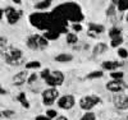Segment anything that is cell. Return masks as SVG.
Here are the masks:
<instances>
[{
	"label": "cell",
	"instance_id": "26",
	"mask_svg": "<svg viewBox=\"0 0 128 120\" xmlns=\"http://www.w3.org/2000/svg\"><path fill=\"white\" fill-rule=\"evenodd\" d=\"M8 46H6V38L4 37V36H2L0 37V50H2V52L6 49Z\"/></svg>",
	"mask_w": 128,
	"mask_h": 120
},
{
	"label": "cell",
	"instance_id": "15",
	"mask_svg": "<svg viewBox=\"0 0 128 120\" xmlns=\"http://www.w3.org/2000/svg\"><path fill=\"white\" fill-rule=\"evenodd\" d=\"M120 33H122L120 28H118V27H113V28L109 31V37H110L112 40L118 38V37H120Z\"/></svg>",
	"mask_w": 128,
	"mask_h": 120
},
{
	"label": "cell",
	"instance_id": "27",
	"mask_svg": "<svg viewBox=\"0 0 128 120\" xmlns=\"http://www.w3.org/2000/svg\"><path fill=\"white\" fill-rule=\"evenodd\" d=\"M80 120H95V114L94 113H86Z\"/></svg>",
	"mask_w": 128,
	"mask_h": 120
},
{
	"label": "cell",
	"instance_id": "10",
	"mask_svg": "<svg viewBox=\"0 0 128 120\" xmlns=\"http://www.w3.org/2000/svg\"><path fill=\"white\" fill-rule=\"evenodd\" d=\"M122 63H118V61H104L102 63V69H106V70H114L115 68H119L122 67Z\"/></svg>",
	"mask_w": 128,
	"mask_h": 120
},
{
	"label": "cell",
	"instance_id": "36",
	"mask_svg": "<svg viewBox=\"0 0 128 120\" xmlns=\"http://www.w3.org/2000/svg\"><path fill=\"white\" fill-rule=\"evenodd\" d=\"M88 36L95 38V37H98V33H95V32H92V31H88Z\"/></svg>",
	"mask_w": 128,
	"mask_h": 120
},
{
	"label": "cell",
	"instance_id": "2",
	"mask_svg": "<svg viewBox=\"0 0 128 120\" xmlns=\"http://www.w3.org/2000/svg\"><path fill=\"white\" fill-rule=\"evenodd\" d=\"M98 104H100V97H98L96 95H92V96H84L81 99L80 101V106L82 110H91L92 107H95Z\"/></svg>",
	"mask_w": 128,
	"mask_h": 120
},
{
	"label": "cell",
	"instance_id": "24",
	"mask_svg": "<svg viewBox=\"0 0 128 120\" xmlns=\"http://www.w3.org/2000/svg\"><path fill=\"white\" fill-rule=\"evenodd\" d=\"M58 36H59V35H58V33H54V32H46L44 37H45L46 40H56Z\"/></svg>",
	"mask_w": 128,
	"mask_h": 120
},
{
	"label": "cell",
	"instance_id": "35",
	"mask_svg": "<svg viewBox=\"0 0 128 120\" xmlns=\"http://www.w3.org/2000/svg\"><path fill=\"white\" fill-rule=\"evenodd\" d=\"M36 120H51V119H49L48 116H42V115H40V116L36 118Z\"/></svg>",
	"mask_w": 128,
	"mask_h": 120
},
{
	"label": "cell",
	"instance_id": "7",
	"mask_svg": "<svg viewBox=\"0 0 128 120\" xmlns=\"http://www.w3.org/2000/svg\"><path fill=\"white\" fill-rule=\"evenodd\" d=\"M106 90L110 92H122L126 90V84L122 81H110L106 83Z\"/></svg>",
	"mask_w": 128,
	"mask_h": 120
},
{
	"label": "cell",
	"instance_id": "1",
	"mask_svg": "<svg viewBox=\"0 0 128 120\" xmlns=\"http://www.w3.org/2000/svg\"><path fill=\"white\" fill-rule=\"evenodd\" d=\"M2 54H3V56H4V60H5L9 65L18 67V65H20V64L24 63V58H23L22 50H19V49L16 47V46H8Z\"/></svg>",
	"mask_w": 128,
	"mask_h": 120
},
{
	"label": "cell",
	"instance_id": "19",
	"mask_svg": "<svg viewBox=\"0 0 128 120\" xmlns=\"http://www.w3.org/2000/svg\"><path fill=\"white\" fill-rule=\"evenodd\" d=\"M37 68H41L40 61H30L26 64V69H37Z\"/></svg>",
	"mask_w": 128,
	"mask_h": 120
},
{
	"label": "cell",
	"instance_id": "33",
	"mask_svg": "<svg viewBox=\"0 0 128 120\" xmlns=\"http://www.w3.org/2000/svg\"><path fill=\"white\" fill-rule=\"evenodd\" d=\"M37 77H38V75H37V74H35V73H34V74H31L30 77H28V81H27V82H28L30 84H31V83H34V82L37 79Z\"/></svg>",
	"mask_w": 128,
	"mask_h": 120
},
{
	"label": "cell",
	"instance_id": "6",
	"mask_svg": "<svg viewBox=\"0 0 128 120\" xmlns=\"http://www.w3.org/2000/svg\"><path fill=\"white\" fill-rule=\"evenodd\" d=\"M76 104V100H74V96L72 95H66V96H62L60 99L58 100V106L63 110H69L72 109Z\"/></svg>",
	"mask_w": 128,
	"mask_h": 120
},
{
	"label": "cell",
	"instance_id": "22",
	"mask_svg": "<svg viewBox=\"0 0 128 120\" xmlns=\"http://www.w3.org/2000/svg\"><path fill=\"white\" fill-rule=\"evenodd\" d=\"M102 77V72L101 70H98V72H92L87 75L88 79H98V78H101Z\"/></svg>",
	"mask_w": 128,
	"mask_h": 120
},
{
	"label": "cell",
	"instance_id": "34",
	"mask_svg": "<svg viewBox=\"0 0 128 120\" xmlns=\"http://www.w3.org/2000/svg\"><path fill=\"white\" fill-rule=\"evenodd\" d=\"M73 29H74V31H77V32H78V31H82V26H80V24H74V26H73Z\"/></svg>",
	"mask_w": 128,
	"mask_h": 120
},
{
	"label": "cell",
	"instance_id": "21",
	"mask_svg": "<svg viewBox=\"0 0 128 120\" xmlns=\"http://www.w3.org/2000/svg\"><path fill=\"white\" fill-rule=\"evenodd\" d=\"M110 77L113 78V81H122L123 77H124V74L122 72H112Z\"/></svg>",
	"mask_w": 128,
	"mask_h": 120
},
{
	"label": "cell",
	"instance_id": "4",
	"mask_svg": "<svg viewBox=\"0 0 128 120\" xmlns=\"http://www.w3.org/2000/svg\"><path fill=\"white\" fill-rule=\"evenodd\" d=\"M4 14L6 17V20H8L9 24H16L19 20V18L22 17L23 12L22 10H16L13 6H8V8L4 9Z\"/></svg>",
	"mask_w": 128,
	"mask_h": 120
},
{
	"label": "cell",
	"instance_id": "3",
	"mask_svg": "<svg viewBox=\"0 0 128 120\" xmlns=\"http://www.w3.org/2000/svg\"><path fill=\"white\" fill-rule=\"evenodd\" d=\"M46 84L50 86L51 88H55L56 86H62L63 82H64V74L59 70H54V72H51L50 75L45 79Z\"/></svg>",
	"mask_w": 128,
	"mask_h": 120
},
{
	"label": "cell",
	"instance_id": "32",
	"mask_svg": "<svg viewBox=\"0 0 128 120\" xmlns=\"http://www.w3.org/2000/svg\"><path fill=\"white\" fill-rule=\"evenodd\" d=\"M50 73H51V72H50V69H44V70L41 72V78L45 81V79L49 77V75H50Z\"/></svg>",
	"mask_w": 128,
	"mask_h": 120
},
{
	"label": "cell",
	"instance_id": "31",
	"mask_svg": "<svg viewBox=\"0 0 128 120\" xmlns=\"http://www.w3.org/2000/svg\"><path fill=\"white\" fill-rule=\"evenodd\" d=\"M114 13H115V6L112 4V5L108 8V10H106V15H108V17H112V15H114Z\"/></svg>",
	"mask_w": 128,
	"mask_h": 120
},
{
	"label": "cell",
	"instance_id": "17",
	"mask_svg": "<svg viewBox=\"0 0 128 120\" xmlns=\"http://www.w3.org/2000/svg\"><path fill=\"white\" fill-rule=\"evenodd\" d=\"M104 26H100V24H94V23H91L90 24V31H92V32H95V33H101V32H104Z\"/></svg>",
	"mask_w": 128,
	"mask_h": 120
},
{
	"label": "cell",
	"instance_id": "29",
	"mask_svg": "<svg viewBox=\"0 0 128 120\" xmlns=\"http://www.w3.org/2000/svg\"><path fill=\"white\" fill-rule=\"evenodd\" d=\"M118 55L122 58V59H127L128 58V51L126 49H119L118 50Z\"/></svg>",
	"mask_w": 128,
	"mask_h": 120
},
{
	"label": "cell",
	"instance_id": "38",
	"mask_svg": "<svg viewBox=\"0 0 128 120\" xmlns=\"http://www.w3.org/2000/svg\"><path fill=\"white\" fill-rule=\"evenodd\" d=\"M0 92H2V95H5V93H6V91H5L4 88H2V90H0Z\"/></svg>",
	"mask_w": 128,
	"mask_h": 120
},
{
	"label": "cell",
	"instance_id": "30",
	"mask_svg": "<svg viewBox=\"0 0 128 120\" xmlns=\"http://www.w3.org/2000/svg\"><path fill=\"white\" fill-rule=\"evenodd\" d=\"M46 116H48L49 119H52V118H56V116H58V114H56V111H55V110H51V109H50V110H48V111H46Z\"/></svg>",
	"mask_w": 128,
	"mask_h": 120
},
{
	"label": "cell",
	"instance_id": "9",
	"mask_svg": "<svg viewBox=\"0 0 128 120\" xmlns=\"http://www.w3.org/2000/svg\"><path fill=\"white\" fill-rule=\"evenodd\" d=\"M26 81H28V73H27V70L17 73L14 77H13V79H12V82H13L14 86H22Z\"/></svg>",
	"mask_w": 128,
	"mask_h": 120
},
{
	"label": "cell",
	"instance_id": "39",
	"mask_svg": "<svg viewBox=\"0 0 128 120\" xmlns=\"http://www.w3.org/2000/svg\"><path fill=\"white\" fill-rule=\"evenodd\" d=\"M127 20H128V15H127Z\"/></svg>",
	"mask_w": 128,
	"mask_h": 120
},
{
	"label": "cell",
	"instance_id": "20",
	"mask_svg": "<svg viewBox=\"0 0 128 120\" xmlns=\"http://www.w3.org/2000/svg\"><path fill=\"white\" fill-rule=\"evenodd\" d=\"M77 41H78V37L74 35V33H68V35H67V42L69 43V45L77 43Z\"/></svg>",
	"mask_w": 128,
	"mask_h": 120
},
{
	"label": "cell",
	"instance_id": "23",
	"mask_svg": "<svg viewBox=\"0 0 128 120\" xmlns=\"http://www.w3.org/2000/svg\"><path fill=\"white\" fill-rule=\"evenodd\" d=\"M50 4H51V1H38V3L35 5V8H36V9H45V8H48Z\"/></svg>",
	"mask_w": 128,
	"mask_h": 120
},
{
	"label": "cell",
	"instance_id": "8",
	"mask_svg": "<svg viewBox=\"0 0 128 120\" xmlns=\"http://www.w3.org/2000/svg\"><path fill=\"white\" fill-rule=\"evenodd\" d=\"M114 105L119 110H128V96L126 95H118L114 99Z\"/></svg>",
	"mask_w": 128,
	"mask_h": 120
},
{
	"label": "cell",
	"instance_id": "5",
	"mask_svg": "<svg viewBox=\"0 0 128 120\" xmlns=\"http://www.w3.org/2000/svg\"><path fill=\"white\" fill-rule=\"evenodd\" d=\"M59 97V92L56 88H49L42 92V102L46 106H51Z\"/></svg>",
	"mask_w": 128,
	"mask_h": 120
},
{
	"label": "cell",
	"instance_id": "12",
	"mask_svg": "<svg viewBox=\"0 0 128 120\" xmlns=\"http://www.w3.org/2000/svg\"><path fill=\"white\" fill-rule=\"evenodd\" d=\"M35 38H36V42H37V46L38 49H46L48 47V40L44 37V36H40V35H35Z\"/></svg>",
	"mask_w": 128,
	"mask_h": 120
},
{
	"label": "cell",
	"instance_id": "16",
	"mask_svg": "<svg viewBox=\"0 0 128 120\" xmlns=\"http://www.w3.org/2000/svg\"><path fill=\"white\" fill-rule=\"evenodd\" d=\"M113 4H118V9L120 12L128 9V0H118V1H113Z\"/></svg>",
	"mask_w": 128,
	"mask_h": 120
},
{
	"label": "cell",
	"instance_id": "14",
	"mask_svg": "<svg viewBox=\"0 0 128 120\" xmlns=\"http://www.w3.org/2000/svg\"><path fill=\"white\" fill-rule=\"evenodd\" d=\"M27 46H28V49H31V50H37V49H38L37 42H36V38H35V35L27 38Z\"/></svg>",
	"mask_w": 128,
	"mask_h": 120
},
{
	"label": "cell",
	"instance_id": "25",
	"mask_svg": "<svg viewBox=\"0 0 128 120\" xmlns=\"http://www.w3.org/2000/svg\"><path fill=\"white\" fill-rule=\"evenodd\" d=\"M122 42H123V38H122V37L114 38V40H112V42H110V46H113V47H116V46H119Z\"/></svg>",
	"mask_w": 128,
	"mask_h": 120
},
{
	"label": "cell",
	"instance_id": "37",
	"mask_svg": "<svg viewBox=\"0 0 128 120\" xmlns=\"http://www.w3.org/2000/svg\"><path fill=\"white\" fill-rule=\"evenodd\" d=\"M56 120H67V118L66 116H59V118H56Z\"/></svg>",
	"mask_w": 128,
	"mask_h": 120
},
{
	"label": "cell",
	"instance_id": "13",
	"mask_svg": "<svg viewBox=\"0 0 128 120\" xmlns=\"http://www.w3.org/2000/svg\"><path fill=\"white\" fill-rule=\"evenodd\" d=\"M55 60L59 61V63H68V61L73 60V56L70 54H60V55L55 56Z\"/></svg>",
	"mask_w": 128,
	"mask_h": 120
},
{
	"label": "cell",
	"instance_id": "11",
	"mask_svg": "<svg viewBox=\"0 0 128 120\" xmlns=\"http://www.w3.org/2000/svg\"><path fill=\"white\" fill-rule=\"evenodd\" d=\"M106 50H108V46H106L105 43H98L92 50V55H94V58H96L98 55H100V54L105 52Z\"/></svg>",
	"mask_w": 128,
	"mask_h": 120
},
{
	"label": "cell",
	"instance_id": "28",
	"mask_svg": "<svg viewBox=\"0 0 128 120\" xmlns=\"http://www.w3.org/2000/svg\"><path fill=\"white\" fill-rule=\"evenodd\" d=\"M16 113L13 110H3L2 111V116L3 118H10V116H13Z\"/></svg>",
	"mask_w": 128,
	"mask_h": 120
},
{
	"label": "cell",
	"instance_id": "18",
	"mask_svg": "<svg viewBox=\"0 0 128 120\" xmlns=\"http://www.w3.org/2000/svg\"><path fill=\"white\" fill-rule=\"evenodd\" d=\"M18 101L23 105V107H26V109H28L30 107V104H28V101H27V99H26V93H19L18 95Z\"/></svg>",
	"mask_w": 128,
	"mask_h": 120
}]
</instances>
